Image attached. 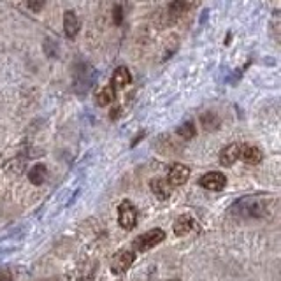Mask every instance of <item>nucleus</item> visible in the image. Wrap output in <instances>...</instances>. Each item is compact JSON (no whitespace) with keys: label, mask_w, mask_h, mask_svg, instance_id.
<instances>
[{"label":"nucleus","mask_w":281,"mask_h":281,"mask_svg":"<svg viewBox=\"0 0 281 281\" xmlns=\"http://www.w3.org/2000/svg\"><path fill=\"white\" fill-rule=\"evenodd\" d=\"M234 211L246 218H262L267 215V207L265 202L260 200L258 197H244L239 202L234 204Z\"/></svg>","instance_id":"obj_1"},{"label":"nucleus","mask_w":281,"mask_h":281,"mask_svg":"<svg viewBox=\"0 0 281 281\" xmlns=\"http://www.w3.org/2000/svg\"><path fill=\"white\" fill-rule=\"evenodd\" d=\"M164 239H165V232L162 229L148 230V232L140 234L137 239H134V248L137 250V252H146V250L160 244Z\"/></svg>","instance_id":"obj_2"},{"label":"nucleus","mask_w":281,"mask_h":281,"mask_svg":"<svg viewBox=\"0 0 281 281\" xmlns=\"http://www.w3.org/2000/svg\"><path fill=\"white\" fill-rule=\"evenodd\" d=\"M118 222L125 230H132L137 225V209L130 200H123L118 207Z\"/></svg>","instance_id":"obj_3"},{"label":"nucleus","mask_w":281,"mask_h":281,"mask_svg":"<svg viewBox=\"0 0 281 281\" xmlns=\"http://www.w3.org/2000/svg\"><path fill=\"white\" fill-rule=\"evenodd\" d=\"M134 260H135L134 252H130V250H121V252H118L116 255L113 257L111 271L115 272V274H123V272H127L128 269L132 267Z\"/></svg>","instance_id":"obj_4"},{"label":"nucleus","mask_w":281,"mask_h":281,"mask_svg":"<svg viewBox=\"0 0 281 281\" xmlns=\"http://www.w3.org/2000/svg\"><path fill=\"white\" fill-rule=\"evenodd\" d=\"M225 185H227V180L222 172H207L200 178V187L211 190V192H220V190L225 188Z\"/></svg>","instance_id":"obj_5"},{"label":"nucleus","mask_w":281,"mask_h":281,"mask_svg":"<svg viewBox=\"0 0 281 281\" xmlns=\"http://www.w3.org/2000/svg\"><path fill=\"white\" fill-rule=\"evenodd\" d=\"M190 178V169L183 164H174L169 170V180L167 183L172 185V187H181L188 181Z\"/></svg>","instance_id":"obj_6"},{"label":"nucleus","mask_w":281,"mask_h":281,"mask_svg":"<svg viewBox=\"0 0 281 281\" xmlns=\"http://www.w3.org/2000/svg\"><path fill=\"white\" fill-rule=\"evenodd\" d=\"M88 65H79V69L74 74V86L78 93H85L92 85V74H88Z\"/></svg>","instance_id":"obj_7"},{"label":"nucleus","mask_w":281,"mask_h":281,"mask_svg":"<svg viewBox=\"0 0 281 281\" xmlns=\"http://www.w3.org/2000/svg\"><path fill=\"white\" fill-rule=\"evenodd\" d=\"M239 153H241V146L239 144H229L227 148H223L222 153H220V164L223 167H230L237 162Z\"/></svg>","instance_id":"obj_8"},{"label":"nucleus","mask_w":281,"mask_h":281,"mask_svg":"<svg viewBox=\"0 0 281 281\" xmlns=\"http://www.w3.org/2000/svg\"><path fill=\"white\" fill-rule=\"evenodd\" d=\"M79 26H81V23H79L78 14H76L74 11H67V13L63 14V30H65V36L74 39L79 32Z\"/></svg>","instance_id":"obj_9"},{"label":"nucleus","mask_w":281,"mask_h":281,"mask_svg":"<svg viewBox=\"0 0 281 281\" xmlns=\"http://www.w3.org/2000/svg\"><path fill=\"white\" fill-rule=\"evenodd\" d=\"M132 81V76H130V71L127 67H118V69L113 72V78H111V88H116V90H121L125 88L127 85H130Z\"/></svg>","instance_id":"obj_10"},{"label":"nucleus","mask_w":281,"mask_h":281,"mask_svg":"<svg viewBox=\"0 0 281 281\" xmlns=\"http://www.w3.org/2000/svg\"><path fill=\"white\" fill-rule=\"evenodd\" d=\"M239 157H241L246 164L257 165V164H260L262 162L264 155H262V151L258 150L257 146H241V153H239Z\"/></svg>","instance_id":"obj_11"},{"label":"nucleus","mask_w":281,"mask_h":281,"mask_svg":"<svg viewBox=\"0 0 281 281\" xmlns=\"http://www.w3.org/2000/svg\"><path fill=\"white\" fill-rule=\"evenodd\" d=\"M192 229H195V222H193V218L190 215H181L174 222V232H176V235H185Z\"/></svg>","instance_id":"obj_12"},{"label":"nucleus","mask_w":281,"mask_h":281,"mask_svg":"<svg viewBox=\"0 0 281 281\" xmlns=\"http://www.w3.org/2000/svg\"><path fill=\"white\" fill-rule=\"evenodd\" d=\"M151 192H153L160 200H165L170 197L169 183H167V180H162V178H157V180L151 181Z\"/></svg>","instance_id":"obj_13"},{"label":"nucleus","mask_w":281,"mask_h":281,"mask_svg":"<svg viewBox=\"0 0 281 281\" xmlns=\"http://www.w3.org/2000/svg\"><path fill=\"white\" fill-rule=\"evenodd\" d=\"M46 178H48V169H46V165H43V164L33 165L32 169L28 170V180L32 181L33 185H43L44 181H46Z\"/></svg>","instance_id":"obj_14"},{"label":"nucleus","mask_w":281,"mask_h":281,"mask_svg":"<svg viewBox=\"0 0 281 281\" xmlns=\"http://www.w3.org/2000/svg\"><path fill=\"white\" fill-rule=\"evenodd\" d=\"M187 9H188V2H187V0H172V2L169 4V9H167V13H169V16L172 18V20H178V18H180Z\"/></svg>","instance_id":"obj_15"},{"label":"nucleus","mask_w":281,"mask_h":281,"mask_svg":"<svg viewBox=\"0 0 281 281\" xmlns=\"http://www.w3.org/2000/svg\"><path fill=\"white\" fill-rule=\"evenodd\" d=\"M200 123H202L204 130L207 132H215L216 128L220 127V118L215 115V113H204L200 116Z\"/></svg>","instance_id":"obj_16"},{"label":"nucleus","mask_w":281,"mask_h":281,"mask_svg":"<svg viewBox=\"0 0 281 281\" xmlns=\"http://www.w3.org/2000/svg\"><path fill=\"white\" fill-rule=\"evenodd\" d=\"M176 132H178V135H180V137H183L185 140L193 139V137H195V134H197L193 121H185L183 125H180V127H178Z\"/></svg>","instance_id":"obj_17"},{"label":"nucleus","mask_w":281,"mask_h":281,"mask_svg":"<svg viewBox=\"0 0 281 281\" xmlns=\"http://www.w3.org/2000/svg\"><path fill=\"white\" fill-rule=\"evenodd\" d=\"M115 100V93H113V88H102L100 92L97 93V104L98 106H108Z\"/></svg>","instance_id":"obj_18"},{"label":"nucleus","mask_w":281,"mask_h":281,"mask_svg":"<svg viewBox=\"0 0 281 281\" xmlns=\"http://www.w3.org/2000/svg\"><path fill=\"white\" fill-rule=\"evenodd\" d=\"M44 53H46L48 58H56L58 56V43L53 39H46L44 41Z\"/></svg>","instance_id":"obj_19"},{"label":"nucleus","mask_w":281,"mask_h":281,"mask_svg":"<svg viewBox=\"0 0 281 281\" xmlns=\"http://www.w3.org/2000/svg\"><path fill=\"white\" fill-rule=\"evenodd\" d=\"M44 2H46V0H26V6H28V9L33 11V13H39L44 7Z\"/></svg>","instance_id":"obj_20"},{"label":"nucleus","mask_w":281,"mask_h":281,"mask_svg":"<svg viewBox=\"0 0 281 281\" xmlns=\"http://www.w3.org/2000/svg\"><path fill=\"white\" fill-rule=\"evenodd\" d=\"M113 18H115V23L116 25H121V21H123V13H121V7L116 6L115 9H113Z\"/></svg>","instance_id":"obj_21"},{"label":"nucleus","mask_w":281,"mask_h":281,"mask_svg":"<svg viewBox=\"0 0 281 281\" xmlns=\"http://www.w3.org/2000/svg\"><path fill=\"white\" fill-rule=\"evenodd\" d=\"M0 281H13L11 271H0Z\"/></svg>","instance_id":"obj_22"},{"label":"nucleus","mask_w":281,"mask_h":281,"mask_svg":"<svg viewBox=\"0 0 281 281\" xmlns=\"http://www.w3.org/2000/svg\"><path fill=\"white\" fill-rule=\"evenodd\" d=\"M118 113H120V109H115V111H111V118L115 120V118H118Z\"/></svg>","instance_id":"obj_23"},{"label":"nucleus","mask_w":281,"mask_h":281,"mask_svg":"<svg viewBox=\"0 0 281 281\" xmlns=\"http://www.w3.org/2000/svg\"><path fill=\"white\" fill-rule=\"evenodd\" d=\"M174 281H178V279H174Z\"/></svg>","instance_id":"obj_24"}]
</instances>
